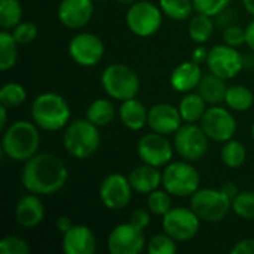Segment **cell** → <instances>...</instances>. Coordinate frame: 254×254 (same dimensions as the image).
<instances>
[{"label": "cell", "instance_id": "ba28073f", "mask_svg": "<svg viewBox=\"0 0 254 254\" xmlns=\"http://www.w3.org/2000/svg\"><path fill=\"white\" fill-rule=\"evenodd\" d=\"M164 12L159 6L149 0H137L128 6L125 22L129 31L138 37L155 36L162 25Z\"/></svg>", "mask_w": 254, "mask_h": 254}, {"label": "cell", "instance_id": "e575fe53", "mask_svg": "<svg viewBox=\"0 0 254 254\" xmlns=\"http://www.w3.org/2000/svg\"><path fill=\"white\" fill-rule=\"evenodd\" d=\"M147 208L152 211L155 216H165L171 208H173V201L171 195L164 189V190H153L147 195Z\"/></svg>", "mask_w": 254, "mask_h": 254}, {"label": "cell", "instance_id": "4316f807", "mask_svg": "<svg viewBox=\"0 0 254 254\" xmlns=\"http://www.w3.org/2000/svg\"><path fill=\"white\" fill-rule=\"evenodd\" d=\"M225 103L231 110L243 113L253 107L254 94L246 85H234L228 88Z\"/></svg>", "mask_w": 254, "mask_h": 254}, {"label": "cell", "instance_id": "44dd1931", "mask_svg": "<svg viewBox=\"0 0 254 254\" xmlns=\"http://www.w3.org/2000/svg\"><path fill=\"white\" fill-rule=\"evenodd\" d=\"M201 64L195 61H183L180 63L170 76V85L176 92L188 94L198 88L202 77Z\"/></svg>", "mask_w": 254, "mask_h": 254}, {"label": "cell", "instance_id": "8d00e7d4", "mask_svg": "<svg viewBox=\"0 0 254 254\" xmlns=\"http://www.w3.org/2000/svg\"><path fill=\"white\" fill-rule=\"evenodd\" d=\"M10 33L15 37L16 43L21 45V46H24V45H30L31 42L36 40V37L39 34V30H37V25L34 22L21 21L18 25H15L10 30Z\"/></svg>", "mask_w": 254, "mask_h": 254}, {"label": "cell", "instance_id": "9c48e42d", "mask_svg": "<svg viewBox=\"0 0 254 254\" xmlns=\"http://www.w3.org/2000/svg\"><path fill=\"white\" fill-rule=\"evenodd\" d=\"M173 144L179 156L189 162H198L207 155L210 138L201 125L185 122L174 134Z\"/></svg>", "mask_w": 254, "mask_h": 254}, {"label": "cell", "instance_id": "f546056e", "mask_svg": "<svg viewBox=\"0 0 254 254\" xmlns=\"http://www.w3.org/2000/svg\"><path fill=\"white\" fill-rule=\"evenodd\" d=\"M18 43L9 30H1L0 33V70H10L18 60Z\"/></svg>", "mask_w": 254, "mask_h": 254}, {"label": "cell", "instance_id": "74e56055", "mask_svg": "<svg viewBox=\"0 0 254 254\" xmlns=\"http://www.w3.org/2000/svg\"><path fill=\"white\" fill-rule=\"evenodd\" d=\"M192 1L196 13H204L208 16L222 15L231 4V0H192Z\"/></svg>", "mask_w": 254, "mask_h": 254}, {"label": "cell", "instance_id": "681fc988", "mask_svg": "<svg viewBox=\"0 0 254 254\" xmlns=\"http://www.w3.org/2000/svg\"><path fill=\"white\" fill-rule=\"evenodd\" d=\"M118 1H119L121 4H128V6H129V4H132V3H135L137 0H118Z\"/></svg>", "mask_w": 254, "mask_h": 254}, {"label": "cell", "instance_id": "5bb4252c", "mask_svg": "<svg viewBox=\"0 0 254 254\" xmlns=\"http://www.w3.org/2000/svg\"><path fill=\"white\" fill-rule=\"evenodd\" d=\"M132 186L124 174L112 173L100 185V199L107 210L119 211L129 205L132 199Z\"/></svg>", "mask_w": 254, "mask_h": 254}, {"label": "cell", "instance_id": "cb8c5ba5", "mask_svg": "<svg viewBox=\"0 0 254 254\" xmlns=\"http://www.w3.org/2000/svg\"><path fill=\"white\" fill-rule=\"evenodd\" d=\"M228 88L229 86H226V82H225L223 77H220V76L208 71V73L202 74L201 82H199L196 91L207 101V104L217 106V104L225 103Z\"/></svg>", "mask_w": 254, "mask_h": 254}, {"label": "cell", "instance_id": "836d02e7", "mask_svg": "<svg viewBox=\"0 0 254 254\" xmlns=\"http://www.w3.org/2000/svg\"><path fill=\"white\" fill-rule=\"evenodd\" d=\"M232 211L243 220H254L253 190H240L232 199Z\"/></svg>", "mask_w": 254, "mask_h": 254}, {"label": "cell", "instance_id": "ac0fdd59", "mask_svg": "<svg viewBox=\"0 0 254 254\" xmlns=\"http://www.w3.org/2000/svg\"><path fill=\"white\" fill-rule=\"evenodd\" d=\"M94 10V0H61L57 13L64 27L79 30L92 19Z\"/></svg>", "mask_w": 254, "mask_h": 254}, {"label": "cell", "instance_id": "2e32d148", "mask_svg": "<svg viewBox=\"0 0 254 254\" xmlns=\"http://www.w3.org/2000/svg\"><path fill=\"white\" fill-rule=\"evenodd\" d=\"M205 64L208 71L228 80L238 76V73L244 68V57L237 51V48L222 43L213 46L208 51Z\"/></svg>", "mask_w": 254, "mask_h": 254}, {"label": "cell", "instance_id": "d590c367", "mask_svg": "<svg viewBox=\"0 0 254 254\" xmlns=\"http://www.w3.org/2000/svg\"><path fill=\"white\" fill-rule=\"evenodd\" d=\"M146 249L149 254H174L177 252V241L164 232L152 237Z\"/></svg>", "mask_w": 254, "mask_h": 254}, {"label": "cell", "instance_id": "1f68e13d", "mask_svg": "<svg viewBox=\"0 0 254 254\" xmlns=\"http://www.w3.org/2000/svg\"><path fill=\"white\" fill-rule=\"evenodd\" d=\"M22 6L19 0H0V27L3 30H12L21 22Z\"/></svg>", "mask_w": 254, "mask_h": 254}, {"label": "cell", "instance_id": "f35d334b", "mask_svg": "<svg viewBox=\"0 0 254 254\" xmlns=\"http://www.w3.org/2000/svg\"><path fill=\"white\" fill-rule=\"evenodd\" d=\"M0 253L1 254H28L30 246L24 238L10 235L0 240Z\"/></svg>", "mask_w": 254, "mask_h": 254}, {"label": "cell", "instance_id": "60d3db41", "mask_svg": "<svg viewBox=\"0 0 254 254\" xmlns=\"http://www.w3.org/2000/svg\"><path fill=\"white\" fill-rule=\"evenodd\" d=\"M129 222L140 229H146L152 222V211L149 208H137L131 213Z\"/></svg>", "mask_w": 254, "mask_h": 254}, {"label": "cell", "instance_id": "ab89813d", "mask_svg": "<svg viewBox=\"0 0 254 254\" xmlns=\"http://www.w3.org/2000/svg\"><path fill=\"white\" fill-rule=\"evenodd\" d=\"M223 42L229 46L238 48L246 43V28L240 25H228L223 31Z\"/></svg>", "mask_w": 254, "mask_h": 254}, {"label": "cell", "instance_id": "7c38bea8", "mask_svg": "<svg viewBox=\"0 0 254 254\" xmlns=\"http://www.w3.org/2000/svg\"><path fill=\"white\" fill-rule=\"evenodd\" d=\"M103 40L89 31L77 33L68 42V55L80 67H94L104 57Z\"/></svg>", "mask_w": 254, "mask_h": 254}, {"label": "cell", "instance_id": "52a82bcc", "mask_svg": "<svg viewBox=\"0 0 254 254\" xmlns=\"http://www.w3.org/2000/svg\"><path fill=\"white\" fill-rule=\"evenodd\" d=\"M190 208L207 223H219L226 219L232 210V199L219 189H198L190 196Z\"/></svg>", "mask_w": 254, "mask_h": 254}, {"label": "cell", "instance_id": "d6986e66", "mask_svg": "<svg viewBox=\"0 0 254 254\" xmlns=\"http://www.w3.org/2000/svg\"><path fill=\"white\" fill-rule=\"evenodd\" d=\"M97 250V238L91 228L73 225L63 234V252L65 254H92Z\"/></svg>", "mask_w": 254, "mask_h": 254}, {"label": "cell", "instance_id": "c3c4849f", "mask_svg": "<svg viewBox=\"0 0 254 254\" xmlns=\"http://www.w3.org/2000/svg\"><path fill=\"white\" fill-rule=\"evenodd\" d=\"M243 4H244L246 10L254 18V0H243Z\"/></svg>", "mask_w": 254, "mask_h": 254}, {"label": "cell", "instance_id": "e0dca14e", "mask_svg": "<svg viewBox=\"0 0 254 254\" xmlns=\"http://www.w3.org/2000/svg\"><path fill=\"white\" fill-rule=\"evenodd\" d=\"M147 125L153 132L162 135H174L183 125L179 107L168 103H158L149 109Z\"/></svg>", "mask_w": 254, "mask_h": 254}, {"label": "cell", "instance_id": "484cf974", "mask_svg": "<svg viewBox=\"0 0 254 254\" xmlns=\"http://www.w3.org/2000/svg\"><path fill=\"white\" fill-rule=\"evenodd\" d=\"M116 118V107L112 100L97 98L86 109V119L98 128L110 125Z\"/></svg>", "mask_w": 254, "mask_h": 254}, {"label": "cell", "instance_id": "816d5d0a", "mask_svg": "<svg viewBox=\"0 0 254 254\" xmlns=\"http://www.w3.org/2000/svg\"><path fill=\"white\" fill-rule=\"evenodd\" d=\"M94 1H107V0H94Z\"/></svg>", "mask_w": 254, "mask_h": 254}, {"label": "cell", "instance_id": "8fae6325", "mask_svg": "<svg viewBox=\"0 0 254 254\" xmlns=\"http://www.w3.org/2000/svg\"><path fill=\"white\" fill-rule=\"evenodd\" d=\"M229 110V107H223L220 104L210 106L205 110L201 119V127L210 140L225 143L232 140L237 134V119Z\"/></svg>", "mask_w": 254, "mask_h": 254}, {"label": "cell", "instance_id": "30bf717a", "mask_svg": "<svg viewBox=\"0 0 254 254\" xmlns=\"http://www.w3.org/2000/svg\"><path fill=\"white\" fill-rule=\"evenodd\" d=\"M201 222L190 207H173L162 216V229L177 243H186L198 235Z\"/></svg>", "mask_w": 254, "mask_h": 254}, {"label": "cell", "instance_id": "4dcf8cb0", "mask_svg": "<svg viewBox=\"0 0 254 254\" xmlns=\"http://www.w3.org/2000/svg\"><path fill=\"white\" fill-rule=\"evenodd\" d=\"M159 7L173 21H186L195 10L192 0H159Z\"/></svg>", "mask_w": 254, "mask_h": 254}, {"label": "cell", "instance_id": "277c9868", "mask_svg": "<svg viewBox=\"0 0 254 254\" xmlns=\"http://www.w3.org/2000/svg\"><path fill=\"white\" fill-rule=\"evenodd\" d=\"M101 135L98 127L85 119L68 122L63 134V146L74 159H88L100 149Z\"/></svg>", "mask_w": 254, "mask_h": 254}, {"label": "cell", "instance_id": "d6a6232c", "mask_svg": "<svg viewBox=\"0 0 254 254\" xmlns=\"http://www.w3.org/2000/svg\"><path fill=\"white\" fill-rule=\"evenodd\" d=\"M27 100L25 88L18 82H7L0 89V104L7 109H15Z\"/></svg>", "mask_w": 254, "mask_h": 254}, {"label": "cell", "instance_id": "6da1fadb", "mask_svg": "<svg viewBox=\"0 0 254 254\" xmlns=\"http://www.w3.org/2000/svg\"><path fill=\"white\" fill-rule=\"evenodd\" d=\"M68 180L67 165L54 153H36L24 162L21 183L36 195H52L61 190Z\"/></svg>", "mask_w": 254, "mask_h": 254}, {"label": "cell", "instance_id": "3957f363", "mask_svg": "<svg viewBox=\"0 0 254 254\" xmlns=\"http://www.w3.org/2000/svg\"><path fill=\"white\" fill-rule=\"evenodd\" d=\"M33 122L45 131H60L65 128L71 118V109L67 100L55 92L37 95L30 107Z\"/></svg>", "mask_w": 254, "mask_h": 254}, {"label": "cell", "instance_id": "7402d4cb", "mask_svg": "<svg viewBox=\"0 0 254 254\" xmlns=\"http://www.w3.org/2000/svg\"><path fill=\"white\" fill-rule=\"evenodd\" d=\"M128 180H129L134 192L141 193V195H149L150 192H153L162 186V173L159 171L158 167L143 162L141 165L135 167L129 173Z\"/></svg>", "mask_w": 254, "mask_h": 254}, {"label": "cell", "instance_id": "7a4b0ae2", "mask_svg": "<svg viewBox=\"0 0 254 254\" xmlns=\"http://www.w3.org/2000/svg\"><path fill=\"white\" fill-rule=\"evenodd\" d=\"M40 146L39 127L30 121H15L3 131L1 150L15 162L33 158Z\"/></svg>", "mask_w": 254, "mask_h": 254}, {"label": "cell", "instance_id": "f6af8a7d", "mask_svg": "<svg viewBox=\"0 0 254 254\" xmlns=\"http://www.w3.org/2000/svg\"><path fill=\"white\" fill-rule=\"evenodd\" d=\"M220 190L223 192V193H226L231 199H234L237 195H238V186L235 185V183H232V182H226V183H223L222 186H220Z\"/></svg>", "mask_w": 254, "mask_h": 254}, {"label": "cell", "instance_id": "f907efd6", "mask_svg": "<svg viewBox=\"0 0 254 254\" xmlns=\"http://www.w3.org/2000/svg\"><path fill=\"white\" fill-rule=\"evenodd\" d=\"M252 137L254 138V122H253V125H252Z\"/></svg>", "mask_w": 254, "mask_h": 254}, {"label": "cell", "instance_id": "ffe728a7", "mask_svg": "<svg viewBox=\"0 0 254 254\" xmlns=\"http://www.w3.org/2000/svg\"><path fill=\"white\" fill-rule=\"evenodd\" d=\"M15 219L18 225L25 229L39 226L45 219V205L39 195L30 192L24 195L15 207Z\"/></svg>", "mask_w": 254, "mask_h": 254}, {"label": "cell", "instance_id": "f1b7e54d", "mask_svg": "<svg viewBox=\"0 0 254 254\" xmlns=\"http://www.w3.org/2000/svg\"><path fill=\"white\" fill-rule=\"evenodd\" d=\"M211 18L213 16H208V15H204V13H196L195 16L190 18V22H189V36H190V39L195 43L204 45L213 36L214 22H213Z\"/></svg>", "mask_w": 254, "mask_h": 254}, {"label": "cell", "instance_id": "d4e9b609", "mask_svg": "<svg viewBox=\"0 0 254 254\" xmlns=\"http://www.w3.org/2000/svg\"><path fill=\"white\" fill-rule=\"evenodd\" d=\"M207 101L201 97V94L196 92H188L185 94V97L180 100L179 104V110L182 115L183 122L186 124H196L201 122L205 110H207Z\"/></svg>", "mask_w": 254, "mask_h": 254}, {"label": "cell", "instance_id": "8992f818", "mask_svg": "<svg viewBox=\"0 0 254 254\" xmlns=\"http://www.w3.org/2000/svg\"><path fill=\"white\" fill-rule=\"evenodd\" d=\"M201 185V174L189 161H176L162 171V188L173 196H192Z\"/></svg>", "mask_w": 254, "mask_h": 254}, {"label": "cell", "instance_id": "7bdbcfd3", "mask_svg": "<svg viewBox=\"0 0 254 254\" xmlns=\"http://www.w3.org/2000/svg\"><path fill=\"white\" fill-rule=\"evenodd\" d=\"M208 51H210V49H207L205 46L199 45V46H198V48H195V49H193V52H192V61H195V63H198V64H204V63H207Z\"/></svg>", "mask_w": 254, "mask_h": 254}, {"label": "cell", "instance_id": "ee69618b", "mask_svg": "<svg viewBox=\"0 0 254 254\" xmlns=\"http://www.w3.org/2000/svg\"><path fill=\"white\" fill-rule=\"evenodd\" d=\"M71 226H73V222H71V219L68 216H60V217L55 219V228L61 234H65Z\"/></svg>", "mask_w": 254, "mask_h": 254}, {"label": "cell", "instance_id": "4fadbf2b", "mask_svg": "<svg viewBox=\"0 0 254 254\" xmlns=\"http://www.w3.org/2000/svg\"><path fill=\"white\" fill-rule=\"evenodd\" d=\"M174 144L167 138V135L158 132H149L143 135L137 143V155L141 162L153 167H165L173 161Z\"/></svg>", "mask_w": 254, "mask_h": 254}, {"label": "cell", "instance_id": "7dc6e473", "mask_svg": "<svg viewBox=\"0 0 254 254\" xmlns=\"http://www.w3.org/2000/svg\"><path fill=\"white\" fill-rule=\"evenodd\" d=\"M7 107L0 104V129L4 131L7 128Z\"/></svg>", "mask_w": 254, "mask_h": 254}, {"label": "cell", "instance_id": "603a6c76", "mask_svg": "<svg viewBox=\"0 0 254 254\" xmlns=\"http://www.w3.org/2000/svg\"><path fill=\"white\" fill-rule=\"evenodd\" d=\"M147 115H149V110L140 100H137V97L121 101L119 119L125 128L131 131L143 129L144 125H147Z\"/></svg>", "mask_w": 254, "mask_h": 254}, {"label": "cell", "instance_id": "9a60e30c", "mask_svg": "<svg viewBox=\"0 0 254 254\" xmlns=\"http://www.w3.org/2000/svg\"><path fill=\"white\" fill-rule=\"evenodd\" d=\"M144 229L131 222L116 225L107 238V249L112 254H140L147 246Z\"/></svg>", "mask_w": 254, "mask_h": 254}, {"label": "cell", "instance_id": "b9f144b4", "mask_svg": "<svg viewBox=\"0 0 254 254\" xmlns=\"http://www.w3.org/2000/svg\"><path fill=\"white\" fill-rule=\"evenodd\" d=\"M231 254H254V238H244L238 241L231 249Z\"/></svg>", "mask_w": 254, "mask_h": 254}, {"label": "cell", "instance_id": "83f0119b", "mask_svg": "<svg viewBox=\"0 0 254 254\" xmlns=\"http://www.w3.org/2000/svg\"><path fill=\"white\" fill-rule=\"evenodd\" d=\"M220 159L228 168H240L247 159V149L238 140H228L220 149Z\"/></svg>", "mask_w": 254, "mask_h": 254}, {"label": "cell", "instance_id": "5b68a950", "mask_svg": "<svg viewBox=\"0 0 254 254\" xmlns=\"http://www.w3.org/2000/svg\"><path fill=\"white\" fill-rule=\"evenodd\" d=\"M100 82L107 97L118 101L135 98L141 86L140 76L135 73V70L119 63L107 65L101 73Z\"/></svg>", "mask_w": 254, "mask_h": 254}, {"label": "cell", "instance_id": "bcb514c9", "mask_svg": "<svg viewBox=\"0 0 254 254\" xmlns=\"http://www.w3.org/2000/svg\"><path fill=\"white\" fill-rule=\"evenodd\" d=\"M246 45L250 48L252 52H254V19L246 27Z\"/></svg>", "mask_w": 254, "mask_h": 254}]
</instances>
